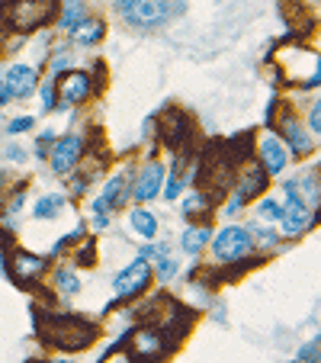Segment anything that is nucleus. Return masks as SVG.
<instances>
[{
    "instance_id": "obj_9",
    "label": "nucleus",
    "mask_w": 321,
    "mask_h": 363,
    "mask_svg": "<svg viewBox=\"0 0 321 363\" xmlns=\"http://www.w3.org/2000/svg\"><path fill=\"white\" fill-rule=\"evenodd\" d=\"M164 164H157V161H151L148 167H145L142 174H138V184H135V199L138 203H145V199L157 196L161 193V184H164Z\"/></svg>"
},
{
    "instance_id": "obj_5",
    "label": "nucleus",
    "mask_w": 321,
    "mask_h": 363,
    "mask_svg": "<svg viewBox=\"0 0 321 363\" xmlns=\"http://www.w3.org/2000/svg\"><path fill=\"white\" fill-rule=\"evenodd\" d=\"M148 283H151V267H148V261L138 257V261H132L125 270H119L116 280H113V289H116L119 299H129V296L142 293Z\"/></svg>"
},
{
    "instance_id": "obj_28",
    "label": "nucleus",
    "mask_w": 321,
    "mask_h": 363,
    "mask_svg": "<svg viewBox=\"0 0 321 363\" xmlns=\"http://www.w3.org/2000/svg\"><path fill=\"white\" fill-rule=\"evenodd\" d=\"M180 193H184V180H180L177 174H171V177H167V186H164V196L167 199H177Z\"/></svg>"
},
{
    "instance_id": "obj_21",
    "label": "nucleus",
    "mask_w": 321,
    "mask_h": 363,
    "mask_svg": "<svg viewBox=\"0 0 321 363\" xmlns=\"http://www.w3.org/2000/svg\"><path fill=\"white\" fill-rule=\"evenodd\" d=\"M209 238H212L209 228H186L184 238H180V245H184L186 254H199L203 251V245H209Z\"/></svg>"
},
{
    "instance_id": "obj_32",
    "label": "nucleus",
    "mask_w": 321,
    "mask_h": 363,
    "mask_svg": "<svg viewBox=\"0 0 321 363\" xmlns=\"http://www.w3.org/2000/svg\"><path fill=\"white\" fill-rule=\"evenodd\" d=\"M68 65H71V58L64 55V52H62V55H55V58H52V71H55V74H58V71H64V68H68Z\"/></svg>"
},
{
    "instance_id": "obj_3",
    "label": "nucleus",
    "mask_w": 321,
    "mask_h": 363,
    "mask_svg": "<svg viewBox=\"0 0 321 363\" xmlns=\"http://www.w3.org/2000/svg\"><path fill=\"white\" fill-rule=\"evenodd\" d=\"M283 193H286V206H283V216H280L283 232H286V235H299L302 228L312 225L315 213L308 209L305 203H302L299 196H295V190H293V184H289V180L283 184Z\"/></svg>"
},
{
    "instance_id": "obj_6",
    "label": "nucleus",
    "mask_w": 321,
    "mask_h": 363,
    "mask_svg": "<svg viewBox=\"0 0 321 363\" xmlns=\"http://www.w3.org/2000/svg\"><path fill=\"white\" fill-rule=\"evenodd\" d=\"M81 155H84V135H64V138H58L55 142V148H52V171L55 174H68L71 167L81 161Z\"/></svg>"
},
{
    "instance_id": "obj_33",
    "label": "nucleus",
    "mask_w": 321,
    "mask_h": 363,
    "mask_svg": "<svg viewBox=\"0 0 321 363\" xmlns=\"http://www.w3.org/2000/svg\"><path fill=\"white\" fill-rule=\"evenodd\" d=\"M23 155H26V151H23L20 145H10V148H7V158L10 161H23Z\"/></svg>"
},
{
    "instance_id": "obj_10",
    "label": "nucleus",
    "mask_w": 321,
    "mask_h": 363,
    "mask_svg": "<svg viewBox=\"0 0 321 363\" xmlns=\"http://www.w3.org/2000/svg\"><path fill=\"white\" fill-rule=\"evenodd\" d=\"M161 354H164V347H161V335H154V331H142V335H135L132 357H135L138 363H154V360H161Z\"/></svg>"
},
{
    "instance_id": "obj_1",
    "label": "nucleus",
    "mask_w": 321,
    "mask_h": 363,
    "mask_svg": "<svg viewBox=\"0 0 321 363\" xmlns=\"http://www.w3.org/2000/svg\"><path fill=\"white\" fill-rule=\"evenodd\" d=\"M116 10L132 23V26L151 29V26H157V23L177 16L180 4H157V0H138V4H132V0H119Z\"/></svg>"
},
{
    "instance_id": "obj_34",
    "label": "nucleus",
    "mask_w": 321,
    "mask_h": 363,
    "mask_svg": "<svg viewBox=\"0 0 321 363\" xmlns=\"http://www.w3.org/2000/svg\"><path fill=\"white\" fill-rule=\"evenodd\" d=\"M7 100H10V90L4 87V81H0V106H7Z\"/></svg>"
},
{
    "instance_id": "obj_13",
    "label": "nucleus",
    "mask_w": 321,
    "mask_h": 363,
    "mask_svg": "<svg viewBox=\"0 0 321 363\" xmlns=\"http://www.w3.org/2000/svg\"><path fill=\"white\" fill-rule=\"evenodd\" d=\"M42 267H45V261H42V257H35V254L20 251L13 257V277H16V283H26L29 277L42 274Z\"/></svg>"
},
{
    "instance_id": "obj_17",
    "label": "nucleus",
    "mask_w": 321,
    "mask_h": 363,
    "mask_svg": "<svg viewBox=\"0 0 321 363\" xmlns=\"http://www.w3.org/2000/svg\"><path fill=\"white\" fill-rule=\"evenodd\" d=\"M286 138H289V151H295V155H305V151H312V135H308V132L302 129L299 123H293V119L286 123Z\"/></svg>"
},
{
    "instance_id": "obj_23",
    "label": "nucleus",
    "mask_w": 321,
    "mask_h": 363,
    "mask_svg": "<svg viewBox=\"0 0 321 363\" xmlns=\"http://www.w3.org/2000/svg\"><path fill=\"white\" fill-rule=\"evenodd\" d=\"M55 286L62 289L64 296H74L77 289H81V280H77L74 270H58V274H55Z\"/></svg>"
},
{
    "instance_id": "obj_20",
    "label": "nucleus",
    "mask_w": 321,
    "mask_h": 363,
    "mask_svg": "<svg viewBox=\"0 0 321 363\" xmlns=\"http://www.w3.org/2000/svg\"><path fill=\"white\" fill-rule=\"evenodd\" d=\"M264 180H266L264 167H254L251 174H244V177H241V186H238V193H235V196H238L241 203H244L247 196H254V193H257L260 186H264Z\"/></svg>"
},
{
    "instance_id": "obj_19",
    "label": "nucleus",
    "mask_w": 321,
    "mask_h": 363,
    "mask_svg": "<svg viewBox=\"0 0 321 363\" xmlns=\"http://www.w3.org/2000/svg\"><path fill=\"white\" fill-rule=\"evenodd\" d=\"M84 20H87V10H84V4H64L58 26L68 29V33H77V26H81Z\"/></svg>"
},
{
    "instance_id": "obj_2",
    "label": "nucleus",
    "mask_w": 321,
    "mask_h": 363,
    "mask_svg": "<svg viewBox=\"0 0 321 363\" xmlns=\"http://www.w3.org/2000/svg\"><path fill=\"white\" fill-rule=\"evenodd\" d=\"M247 251H251V232L241 225H225L215 235V241H212V254H215L222 264L241 261Z\"/></svg>"
},
{
    "instance_id": "obj_4",
    "label": "nucleus",
    "mask_w": 321,
    "mask_h": 363,
    "mask_svg": "<svg viewBox=\"0 0 321 363\" xmlns=\"http://www.w3.org/2000/svg\"><path fill=\"white\" fill-rule=\"evenodd\" d=\"M52 325H55V331L48 335V341L62 344V347H68V350L87 347L90 337H94V328L84 325V322H77V318H52Z\"/></svg>"
},
{
    "instance_id": "obj_12",
    "label": "nucleus",
    "mask_w": 321,
    "mask_h": 363,
    "mask_svg": "<svg viewBox=\"0 0 321 363\" xmlns=\"http://www.w3.org/2000/svg\"><path fill=\"white\" fill-rule=\"evenodd\" d=\"M52 13H55V7H52V4H39L35 10L29 7V4H20V7H16L13 13H10V20H20V16H26L23 23H16V26H20L23 33H26V29H33V26H42V23H45Z\"/></svg>"
},
{
    "instance_id": "obj_11",
    "label": "nucleus",
    "mask_w": 321,
    "mask_h": 363,
    "mask_svg": "<svg viewBox=\"0 0 321 363\" xmlns=\"http://www.w3.org/2000/svg\"><path fill=\"white\" fill-rule=\"evenodd\" d=\"M90 94V77L84 71H71L62 81V103L74 106V103H84V96Z\"/></svg>"
},
{
    "instance_id": "obj_27",
    "label": "nucleus",
    "mask_w": 321,
    "mask_h": 363,
    "mask_svg": "<svg viewBox=\"0 0 321 363\" xmlns=\"http://www.w3.org/2000/svg\"><path fill=\"white\" fill-rule=\"evenodd\" d=\"M299 363H318V337H315V341H308L305 347L299 350Z\"/></svg>"
},
{
    "instance_id": "obj_14",
    "label": "nucleus",
    "mask_w": 321,
    "mask_h": 363,
    "mask_svg": "<svg viewBox=\"0 0 321 363\" xmlns=\"http://www.w3.org/2000/svg\"><path fill=\"white\" fill-rule=\"evenodd\" d=\"M289 184H293L295 196H299L302 203L308 206V209H318V177H315L312 171L302 174L299 180H289Z\"/></svg>"
},
{
    "instance_id": "obj_24",
    "label": "nucleus",
    "mask_w": 321,
    "mask_h": 363,
    "mask_svg": "<svg viewBox=\"0 0 321 363\" xmlns=\"http://www.w3.org/2000/svg\"><path fill=\"white\" fill-rule=\"evenodd\" d=\"M257 216H260V219H266V222H280V216H283V206L276 203L274 196H266V199H260V206H257Z\"/></svg>"
},
{
    "instance_id": "obj_7",
    "label": "nucleus",
    "mask_w": 321,
    "mask_h": 363,
    "mask_svg": "<svg viewBox=\"0 0 321 363\" xmlns=\"http://www.w3.org/2000/svg\"><path fill=\"white\" fill-rule=\"evenodd\" d=\"M0 81L10 90V96H20V100L33 96V90L39 87V77H35V71L29 68V65H10L7 77H0Z\"/></svg>"
},
{
    "instance_id": "obj_31",
    "label": "nucleus",
    "mask_w": 321,
    "mask_h": 363,
    "mask_svg": "<svg viewBox=\"0 0 321 363\" xmlns=\"http://www.w3.org/2000/svg\"><path fill=\"white\" fill-rule=\"evenodd\" d=\"M42 100H45V110H55V84L52 81L42 87Z\"/></svg>"
},
{
    "instance_id": "obj_30",
    "label": "nucleus",
    "mask_w": 321,
    "mask_h": 363,
    "mask_svg": "<svg viewBox=\"0 0 321 363\" xmlns=\"http://www.w3.org/2000/svg\"><path fill=\"white\" fill-rule=\"evenodd\" d=\"M26 129H33V116H20V119H13V123L7 125L10 135H20V132H26Z\"/></svg>"
},
{
    "instance_id": "obj_25",
    "label": "nucleus",
    "mask_w": 321,
    "mask_h": 363,
    "mask_svg": "<svg viewBox=\"0 0 321 363\" xmlns=\"http://www.w3.org/2000/svg\"><path fill=\"white\" fill-rule=\"evenodd\" d=\"M203 206H205V196H203V193H190V196L184 199V216L203 213Z\"/></svg>"
},
{
    "instance_id": "obj_35",
    "label": "nucleus",
    "mask_w": 321,
    "mask_h": 363,
    "mask_svg": "<svg viewBox=\"0 0 321 363\" xmlns=\"http://www.w3.org/2000/svg\"><path fill=\"white\" fill-rule=\"evenodd\" d=\"M58 363H71V360H58Z\"/></svg>"
},
{
    "instance_id": "obj_22",
    "label": "nucleus",
    "mask_w": 321,
    "mask_h": 363,
    "mask_svg": "<svg viewBox=\"0 0 321 363\" xmlns=\"http://www.w3.org/2000/svg\"><path fill=\"white\" fill-rule=\"evenodd\" d=\"M100 39H103V23L84 20L81 26H77V42H81V45H94V42H100Z\"/></svg>"
},
{
    "instance_id": "obj_29",
    "label": "nucleus",
    "mask_w": 321,
    "mask_h": 363,
    "mask_svg": "<svg viewBox=\"0 0 321 363\" xmlns=\"http://www.w3.org/2000/svg\"><path fill=\"white\" fill-rule=\"evenodd\" d=\"M308 129H312L308 135H318V132H321V106H318V103L308 110Z\"/></svg>"
},
{
    "instance_id": "obj_16",
    "label": "nucleus",
    "mask_w": 321,
    "mask_h": 363,
    "mask_svg": "<svg viewBox=\"0 0 321 363\" xmlns=\"http://www.w3.org/2000/svg\"><path fill=\"white\" fill-rule=\"evenodd\" d=\"M129 225L135 228V235H142V238H154L157 235V219H154V213H148V209H132Z\"/></svg>"
},
{
    "instance_id": "obj_18",
    "label": "nucleus",
    "mask_w": 321,
    "mask_h": 363,
    "mask_svg": "<svg viewBox=\"0 0 321 363\" xmlns=\"http://www.w3.org/2000/svg\"><path fill=\"white\" fill-rule=\"evenodd\" d=\"M62 206H64V196L48 193V196H42L39 203L33 206V216H35V219H55V216L62 213Z\"/></svg>"
},
{
    "instance_id": "obj_26",
    "label": "nucleus",
    "mask_w": 321,
    "mask_h": 363,
    "mask_svg": "<svg viewBox=\"0 0 321 363\" xmlns=\"http://www.w3.org/2000/svg\"><path fill=\"white\" fill-rule=\"evenodd\" d=\"M177 274V261H174V257H161V261H157V277H161V283H167L171 280V277Z\"/></svg>"
},
{
    "instance_id": "obj_8",
    "label": "nucleus",
    "mask_w": 321,
    "mask_h": 363,
    "mask_svg": "<svg viewBox=\"0 0 321 363\" xmlns=\"http://www.w3.org/2000/svg\"><path fill=\"white\" fill-rule=\"evenodd\" d=\"M286 158L289 151L283 148L280 138L264 135V142H260V167H264V174H280L286 167Z\"/></svg>"
},
{
    "instance_id": "obj_15",
    "label": "nucleus",
    "mask_w": 321,
    "mask_h": 363,
    "mask_svg": "<svg viewBox=\"0 0 321 363\" xmlns=\"http://www.w3.org/2000/svg\"><path fill=\"white\" fill-rule=\"evenodd\" d=\"M119 193H123V177H113L110 184L103 186V196L94 203V213H96V216L113 213V206L119 203Z\"/></svg>"
}]
</instances>
